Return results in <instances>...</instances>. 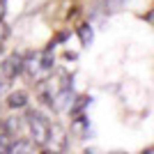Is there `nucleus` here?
<instances>
[{"label": "nucleus", "mask_w": 154, "mask_h": 154, "mask_svg": "<svg viewBox=\"0 0 154 154\" xmlns=\"http://www.w3.org/2000/svg\"><path fill=\"white\" fill-rule=\"evenodd\" d=\"M0 149H7V143H2V140H0Z\"/></svg>", "instance_id": "3"}, {"label": "nucleus", "mask_w": 154, "mask_h": 154, "mask_svg": "<svg viewBox=\"0 0 154 154\" xmlns=\"http://www.w3.org/2000/svg\"><path fill=\"white\" fill-rule=\"evenodd\" d=\"M7 103H9L12 108H23V106L28 103V94H26V92H12Z\"/></svg>", "instance_id": "1"}, {"label": "nucleus", "mask_w": 154, "mask_h": 154, "mask_svg": "<svg viewBox=\"0 0 154 154\" xmlns=\"http://www.w3.org/2000/svg\"><path fill=\"white\" fill-rule=\"evenodd\" d=\"M78 37H81V42L88 46V44L92 42V37H94V32H92L90 26H81V28H78Z\"/></svg>", "instance_id": "2"}]
</instances>
